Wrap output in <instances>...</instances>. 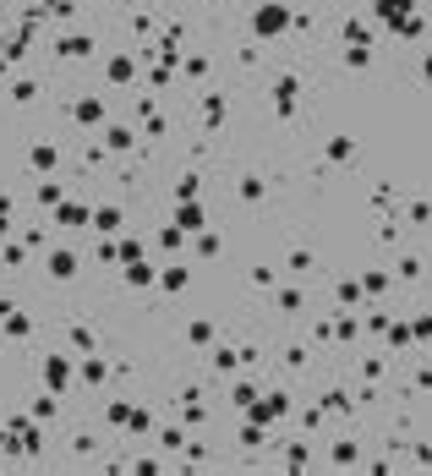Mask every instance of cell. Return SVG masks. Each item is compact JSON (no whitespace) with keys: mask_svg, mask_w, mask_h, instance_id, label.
<instances>
[{"mask_svg":"<svg viewBox=\"0 0 432 476\" xmlns=\"http://www.w3.org/2000/svg\"><path fill=\"white\" fill-rule=\"evenodd\" d=\"M421 77H427V83H432V55H427V61H421Z\"/></svg>","mask_w":432,"mask_h":476,"instance_id":"ac0fdd59","label":"cell"},{"mask_svg":"<svg viewBox=\"0 0 432 476\" xmlns=\"http://www.w3.org/2000/svg\"><path fill=\"white\" fill-rule=\"evenodd\" d=\"M159 279H165V290H186V279H192V274H186V269H165Z\"/></svg>","mask_w":432,"mask_h":476,"instance_id":"30bf717a","label":"cell"},{"mask_svg":"<svg viewBox=\"0 0 432 476\" xmlns=\"http://www.w3.org/2000/svg\"><path fill=\"white\" fill-rule=\"evenodd\" d=\"M110 83H132V55H115V61H110Z\"/></svg>","mask_w":432,"mask_h":476,"instance_id":"5b68a950","label":"cell"},{"mask_svg":"<svg viewBox=\"0 0 432 476\" xmlns=\"http://www.w3.org/2000/svg\"><path fill=\"white\" fill-rule=\"evenodd\" d=\"M83 378H88V383H99V378H104V361H93V356H88V361H83Z\"/></svg>","mask_w":432,"mask_h":476,"instance_id":"e0dca14e","label":"cell"},{"mask_svg":"<svg viewBox=\"0 0 432 476\" xmlns=\"http://www.w3.org/2000/svg\"><path fill=\"white\" fill-rule=\"evenodd\" d=\"M88 50H93L88 39H61V55H88Z\"/></svg>","mask_w":432,"mask_h":476,"instance_id":"9a60e30c","label":"cell"},{"mask_svg":"<svg viewBox=\"0 0 432 476\" xmlns=\"http://www.w3.org/2000/svg\"><path fill=\"white\" fill-rule=\"evenodd\" d=\"M49 274H55V279H71V274H77V257H71V252H55V257H49Z\"/></svg>","mask_w":432,"mask_h":476,"instance_id":"3957f363","label":"cell"},{"mask_svg":"<svg viewBox=\"0 0 432 476\" xmlns=\"http://www.w3.org/2000/svg\"><path fill=\"white\" fill-rule=\"evenodd\" d=\"M274 99H279V110H290V104H296V83H290V77H285V83H279V93H274Z\"/></svg>","mask_w":432,"mask_h":476,"instance_id":"2e32d148","label":"cell"},{"mask_svg":"<svg viewBox=\"0 0 432 476\" xmlns=\"http://www.w3.org/2000/svg\"><path fill=\"white\" fill-rule=\"evenodd\" d=\"M339 301H345V307H356V301H361V285H356V279H345V285H339Z\"/></svg>","mask_w":432,"mask_h":476,"instance_id":"5bb4252c","label":"cell"},{"mask_svg":"<svg viewBox=\"0 0 432 476\" xmlns=\"http://www.w3.org/2000/svg\"><path fill=\"white\" fill-rule=\"evenodd\" d=\"M77 121H83V126H99V121H104V104H99V99H83V104H77Z\"/></svg>","mask_w":432,"mask_h":476,"instance_id":"277c9868","label":"cell"},{"mask_svg":"<svg viewBox=\"0 0 432 476\" xmlns=\"http://www.w3.org/2000/svg\"><path fill=\"white\" fill-rule=\"evenodd\" d=\"M44 373H49V389H66V361H61V356H49Z\"/></svg>","mask_w":432,"mask_h":476,"instance_id":"ba28073f","label":"cell"},{"mask_svg":"<svg viewBox=\"0 0 432 476\" xmlns=\"http://www.w3.org/2000/svg\"><path fill=\"white\" fill-rule=\"evenodd\" d=\"M93 225H99V230H121V208H99Z\"/></svg>","mask_w":432,"mask_h":476,"instance_id":"52a82bcc","label":"cell"},{"mask_svg":"<svg viewBox=\"0 0 432 476\" xmlns=\"http://www.w3.org/2000/svg\"><path fill=\"white\" fill-rule=\"evenodd\" d=\"M252 28H257L263 39H279V33L290 28V11L279 6V0H263V6H257V17H252Z\"/></svg>","mask_w":432,"mask_h":476,"instance_id":"6da1fadb","label":"cell"},{"mask_svg":"<svg viewBox=\"0 0 432 476\" xmlns=\"http://www.w3.org/2000/svg\"><path fill=\"white\" fill-rule=\"evenodd\" d=\"M110 148H115V153H121V148H132V132H126V126H110Z\"/></svg>","mask_w":432,"mask_h":476,"instance_id":"8fae6325","label":"cell"},{"mask_svg":"<svg viewBox=\"0 0 432 476\" xmlns=\"http://www.w3.org/2000/svg\"><path fill=\"white\" fill-rule=\"evenodd\" d=\"M61 225H88V208H77V203H61V214H55Z\"/></svg>","mask_w":432,"mask_h":476,"instance_id":"8992f818","label":"cell"},{"mask_svg":"<svg viewBox=\"0 0 432 476\" xmlns=\"http://www.w3.org/2000/svg\"><path fill=\"white\" fill-rule=\"evenodd\" d=\"M126 274H132V285H148V279H153V269H148V263H126Z\"/></svg>","mask_w":432,"mask_h":476,"instance_id":"4fadbf2b","label":"cell"},{"mask_svg":"<svg viewBox=\"0 0 432 476\" xmlns=\"http://www.w3.org/2000/svg\"><path fill=\"white\" fill-rule=\"evenodd\" d=\"M329 159H356V143H350V137H334V143H329Z\"/></svg>","mask_w":432,"mask_h":476,"instance_id":"9c48e42d","label":"cell"},{"mask_svg":"<svg viewBox=\"0 0 432 476\" xmlns=\"http://www.w3.org/2000/svg\"><path fill=\"white\" fill-rule=\"evenodd\" d=\"M175 225H181V230H203L208 219H203V208H197V203H181V208H175Z\"/></svg>","mask_w":432,"mask_h":476,"instance_id":"7a4b0ae2","label":"cell"},{"mask_svg":"<svg viewBox=\"0 0 432 476\" xmlns=\"http://www.w3.org/2000/svg\"><path fill=\"white\" fill-rule=\"evenodd\" d=\"M241 197H247V203H257V197H263V181H257V175H247V181H241Z\"/></svg>","mask_w":432,"mask_h":476,"instance_id":"7c38bea8","label":"cell"}]
</instances>
